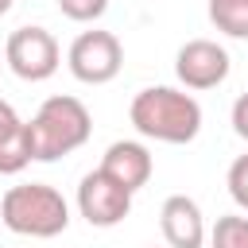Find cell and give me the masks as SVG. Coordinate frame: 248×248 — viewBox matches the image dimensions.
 I'll use <instances>...</instances> for the list:
<instances>
[{
  "mask_svg": "<svg viewBox=\"0 0 248 248\" xmlns=\"http://www.w3.org/2000/svg\"><path fill=\"white\" fill-rule=\"evenodd\" d=\"M132 128L159 143H190L202 132V105L170 85H147L132 97Z\"/></svg>",
  "mask_w": 248,
  "mask_h": 248,
  "instance_id": "1",
  "label": "cell"
},
{
  "mask_svg": "<svg viewBox=\"0 0 248 248\" xmlns=\"http://www.w3.org/2000/svg\"><path fill=\"white\" fill-rule=\"evenodd\" d=\"M93 132V116L78 97H46L39 112L27 120V140H31V163H54L70 151H78Z\"/></svg>",
  "mask_w": 248,
  "mask_h": 248,
  "instance_id": "2",
  "label": "cell"
},
{
  "mask_svg": "<svg viewBox=\"0 0 248 248\" xmlns=\"http://www.w3.org/2000/svg\"><path fill=\"white\" fill-rule=\"evenodd\" d=\"M0 217L19 236L50 240V236L66 232L70 205H66V198L54 186H46V182H23V186H12L0 198Z\"/></svg>",
  "mask_w": 248,
  "mask_h": 248,
  "instance_id": "3",
  "label": "cell"
},
{
  "mask_svg": "<svg viewBox=\"0 0 248 248\" xmlns=\"http://www.w3.org/2000/svg\"><path fill=\"white\" fill-rule=\"evenodd\" d=\"M62 62V50H58V39L46 31V27H16L4 43V66L23 78V81H46L54 78Z\"/></svg>",
  "mask_w": 248,
  "mask_h": 248,
  "instance_id": "4",
  "label": "cell"
},
{
  "mask_svg": "<svg viewBox=\"0 0 248 248\" xmlns=\"http://www.w3.org/2000/svg\"><path fill=\"white\" fill-rule=\"evenodd\" d=\"M66 66L81 85H105L120 74L124 46L112 31H81L66 50Z\"/></svg>",
  "mask_w": 248,
  "mask_h": 248,
  "instance_id": "5",
  "label": "cell"
},
{
  "mask_svg": "<svg viewBox=\"0 0 248 248\" xmlns=\"http://www.w3.org/2000/svg\"><path fill=\"white\" fill-rule=\"evenodd\" d=\"M78 213H81L93 229H112V225H120V221L132 213V194L97 167V170H89V174L81 178V186H78Z\"/></svg>",
  "mask_w": 248,
  "mask_h": 248,
  "instance_id": "6",
  "label": "cell"
},
{
  "mask_svg": "<svg viewBox=\"0 0 248 248\" xmlns=\"http://www.w3.org/2000/svg\"><path fill=\"white\" fill-rule=\"evenodd\" d=\"M232 62H229V50L213 39H190L178 46V58H174V74L186 89H217L225 78H229Z\"/></svg>",
  "mask_w": 248,
  "mask_h": 248,
  "instance_id": "7",
  "label": "cell"
},
{
  "mask_svg": "<svg viewBox=\"0 0 248 248\" xmlns=\"http://www.w3.org/2000/svg\"><path fill=\"white\" fill-rule=\"evenodd\" d=\"M101 170H105L112 182H120L128 194H136L140 186L151 182L155 159H151V151H147L140 140H116V143H108V151H105V159H101Z\"/></svg>",
  "mask_w": 248,
  "mask_h": 248,
  "instance_id": "8",
  "label": "cell"
},
{
  "mask_svg": "<svg viewBox=\"0 0 248 248\" xmlns=\"http://www.w3.org/2000/svg\"><path fill=\"white\" fill-rule=\"evenodd\" d=\"M159 225H163V240L170 248H202L205 244V217L202 205L186 194H170L159 209Z\"/></svg>",
  "mask_w": 248,
  "mask_h": 248,
  "instance_id": "9",
  "label": "cell"
},
{
  "mask_svg": "<svg viewBox=\"0 0 248 248\" xmlns=\"http://www.w3.org/2000/svg\"><path fill=\"white\" fill-rule=\"evenodd\" d=\"M31 163V140H27V120L12 116L0 124V174H19Z\"/></svg>",
  "mask_w": 248,
  "mask_h": 248,
  "instance_id": "10",
  "label": "cell"
},
{
  "mask_svg": "<svg viewBox=\"0 0 248 248\" xmlns=\"http://www.w3.org/2000/svg\"><path fill=\"white\" fill-rule=\"evenodd\" d=\"M209 19L232 39H248V0H209Z\"/></svg>",
  "mask_w": 248,
  "mask_h": 248,
  "instance_id": "11",
  "label": "cell"
},
{
  "mask_svg": "<svg viewBox=\"0 0 248 248\" xmlns=\"http://www.w3.org/2000/svg\"><path fill=\"white\" fill-rule=\"evenodd\" d=\"M209 248H248V217H217Z\"/></svg>",
  "mask_w": 248,
  "mask_h": 248,
  "instance_id": "12",
  "label": "cell"
},
{
  "mask_svg": "<svg viewBox=\"0 0 248 248\" xmlns=\"http://www.w3.org/2000/svg\"><path fill=\"white\" fill-rule=\"evenodd\" d=\"M58 12L74 23H93L108 12V0H58Z\"/></svg>",
  "mask_w": 248,
  "mask_h": 248,
  "instance_id": "13",
  "label": "cell"
},
{
  "mask_svg": "<svg viewBox=\"0 0 248 248\" xmlns=\"http://www.w3.org/2000/svg\"><path fill=\"white\" fill-rule=\"evenodd\" d=\"M229 194H232V202L240 209H248V155L232 159V167H229Z\"/></svg>",
  "mask_w": 248,
  "mask_h": 248,
  "instance_id": "14",
  "label": "cell"
},
{
  "mask_svg": "<svg viewBox=\"0 0 248 248\" xmlns=\"http://www.w3.org/2000/svg\"><path fill=\"white\" fill-rule=\"evenodd\" d=\"M232 132H236L240 140H248V93H240V97L232 101Z\"/></svg>",
  "mask_w": 248,
  "mask_h": 248,
  "instance_id": "15",
  "label": "cell"
},
{
  "mask_svg": "<svg viewBox=\"0 0 248 248\" xmlns=\"http://www.w3.org/2000/svg\"><path fill=\"white\" fill-rule=\"evenodd\" d=\"M12 116H16V108H12L8 101H0V124H4V120H12Z\"/></svg>",
  "mask_w": 248,
  "mask_h": 248,
  "instance_id": "16",
  "label": "cell"
},
{
  "mask_svg": "<svg viewBox=\"0 0 248 248\" xmlns=\"http://www.w3.org/2000/svg\"><path fill=\"white\" fill-rule=\"evenodd\" d=\"M12 4H16V0H0V16H4V12L12 8Z\"/></svg>",
  "mask_w": 248,
  "mask_h": 248,
  "instance_id": "17",
  "label": "cell"
},
{
  "mask_svg": "<svg viewBox=\"0 0 248 248\" xmlns=\"http://www.w3.org/2000/svg\"><path fill=\"white\" fill-rule=\"evenodd\" d=\"M0 66H4V62H0Z\"/></svg>",
  "mask_w": 248,
  "mask_h": 248,
  "instance_id": "18",
  "label": "cell"
}]
</instances>
